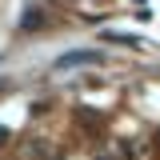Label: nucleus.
<instances>
[{"label": "nucleus", "instance_id": "nucleus-1", "mask_svg": "<svg viewBox=\"0 0 160 160\" xmlns=\"http://www.w3.org/2000/svg\"><path fill=\"white\" fill-rule=\"evenodd\" d=\"M4 140H8V132H4V128H0V144H4Z\"/></svg>", "mask_w": 160, "mask_h": 160}]
</instances>
